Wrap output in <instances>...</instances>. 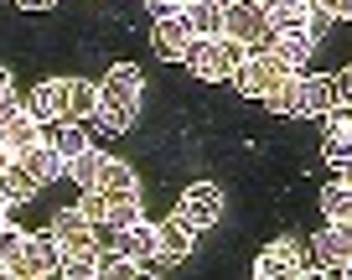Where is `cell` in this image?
Listing matches in <instances>:
<instances>
[{
	"instance_id": "3",
	"label": "cell",
	"mask_w": 352,
	"mask_h": 280,
	"mask_svg": "<svg viewBox=\"0 0 352 280\" xmlns=\"http://www.w3.org/2000/svg\"><path fill=\"white\" fill-rule=\"evenodd\" d=\"M285 73H296V67H290V63H280V57L270 52V47H259V52H249V57L239 63L233 83H239V94H243V99H264V89H270L275 78H285Z\"/></svg>"
},
{
	"instance_id": "23",
	"label": "cell",
	"mask_w": 352,
	"mask_h": 280,
	"mask_svg": "<svg viewBox=\"0 0 352 280\" xmlns=\"http://www.w3.org/2000/svg\"><path fill=\"white\" fill-rule=\"evenodd\" d=\"M296 78H300V73H285V78H275V83H270V89H264V109H270V114H296Z\"/></svg>"
},
{
	"instance_id": "41",
	"label": "cell",
	"mask_w": 352,
	"mask_h": 280,
	"mask_svg": "<svg viewBox=\"0 0 352 280\" xmlns=\"http://www.w3.org/2000/svg\"><path fill=\"white\" fill-rule=\"evenodd\" d=\"M254 6H259V11H270V6H275V0H254Z\"/></svg>"
},
{
	"instance_id": "19",
	"label": "cell",
	"mask_w": 352,
	"mask_h": 280,
	"mask_svg": "<svg viewBox=\"0 0 352 280\" xmlns=\"http://www.w3.org/2000/svg\"><path fill=\"white\" fill-rule=\"evenodd\" d=\"M47 140L57 146V156H63V161H73V156H83V151H88L83 120H57V125H47Z\"/></svg>"
},
{
	"instance_id": "25",
	"label": "cell",
	"mask_w": 352,
	"mask_h": 280,
	"mask_svg": "<svg viewBox=\"0 0 352 280\" xmlns=\"http://www.w3.org/2000/svg\"><path fill=\"white\" fill-rule=\"evenodd\" d=\"M78 213H83L94 228H104V224H109V192H104V187H83V197H78Z\"/></svg>"
},
{
	"instance_id": "1",
	"label": "cell",
	"mask_w": 352,
	"mask_h": 280,
	"mask_svg": "<svg viewBox=\"0 0 352 280\" xmlns=\"http://www.w3.org/2000/svg\"><path fill=\"white\" fill-rule=\"evenodd\" d=\"M243 57H249V47L233 42V36H197L192 52H187V67L197 73V78L218 83V78H233V73H239Z\"/></svg>"
},
{
	"instance_id": "7",
	"label": "cell",
	"mask_w": 352,
	"mask_h": 280,
	"mask_svg": "<svg viewBox=\"0 0 352 280\" xmlns=\"http://www.w3.org/2000/svg\"><path fill=\"white\" fill-rule=\"evenodd\" d=\"M57 234V244H63V255H94L99 249V228L88 224L78 208H63V213H52V224H47Z\"/></svg>"
},
{
	"instance_id": "28",
	"label": "cell",
	"mask_w": 352,
	"mask_h": 280,
	"mask_svg": "<svg viewBox=\"0 0 352 280\" xmlns=\"http://www.w3.org/2000/svg\"><path fill=\"white\" fill-rule=\"evenodd\" d=\"M347 156H352V130H327L321 135V161H327V166H342Z\"/></svg>"
},
{
	"instance_id": "37",
	"label": "cell",
	"mask_w": 352,
	"mask_h": 280,
	"mask_svg": "<svg viewBox=\"0 0 352 280\" xmlns=\"http://www.w3.org/2000/svg\"><path fill=\"white\" fill-rule=\"evenodd\" d=\"M337 182H347V187H352V156H347V161L337 166Z\"/></svg>"
},
{
	"instance_id": "30",
	"label": "cell",
	"mask_w": 352,
	"mask_h": 280,
	"mask_svg": "<svg viewBox=\"0 0 352 280\" xmlns=\"http://www.w3.org/2000/svg\"><path fill=\"white\" fill-rule=\"evenodd\" d=\"M57 275H63V280H94V275H99V265H94V255H63Z\"/></svg>"
},
{
	"instance_id": "46",
	"label": "cell",
	"mask_w": 352,
	"mask_h": 280,
	"mask_svg": "<svg viewBox=\"0 0 352 280\" xmlns=\"http://www.w3.org/2000/svg\"><path fill=\"white\" fill-rule=\"evenodd\" d=\"M182 6H192V0H182Z\"/></svg>"
},
{
	"instance_id": "17",
	"label": "cell",
	"mask_w": 352,
	"mask_h": 280,
	"mask_svg": "<svg viewBox=\"0 0 352 280\" xmlns=\"http://www.w3.org/2000/svg\"><path fill=\"white\" fill-rule=\"evenodd\" d=\"M36 187H42V182H36L32 171L21 166V161H6V171H0V202H6V208H21V202H32Z\"/></svg>"
},
{
	"instance_id": "35",
	"label": "cell",
	"mask_w": 352,
	"mask_h": 280,
	"mask_svg": "<svg viewBox=\"0 0 352 280\" xmlns=\"http://www.w3.org/2000/svg\"><path fill=\"white\" fill-rule=\"evenodd\" d=\"M16 6H21V11H52L57 0H16Z\"/></svg>"
},
{
	"instance_id": "40",
	"label": "cell",
	"mask_w": 352,
	"mask_h": 280,
	"mask_svg": "<svg viewBox=\"0 0 352 280\" xmlns=\"http://www.w3.org/2000/svg\"><path fill=\"white\" fill-rule=\"evenodd\" d=\"M306 6H327V11H331V6H337V0H306Z\"/></svg>"
},
{
	"instance_id": "15",
	"label": "cell",
	"mask_w": 352,
	"mask_h": 280,
	"mask_svg": "<svg viewBox=\"0 0 352 280\" xmlns=\"http://www.w3.org/2000/svg\"><path fill=\"white\" fill-rule=\"evenodd\" d=\"M140 89H145L140 67H135V63H114L109 73H104V83H99V99H120V104H135V99H140Z\"/></svg>"
},
{
	"instance_id": "43",
	"label": "cell",
	"mask_w": 352,
	"mask_h": 280,
	"mask_svg": "<svg viewBox=\"0 0 352 280\" xmlns=\"http://www.w3.org/2000/svg\"><path fill=\"white\" fill-rule=\"evenodd\" d=\"M6 161H11V156H6V151H0V171H6Z\"/></svg>"
},
{
	"instance_id": "6",
	"label": "cell",
	"mask_w": 352,
	"mask_h": 280,
	"mask_svg": "<svg viewBox=\"0 0 352 280\" xmlns=\"http://www.w3.org/2000/svg\"><path fill=\"white\" fill-rule=\"evenodd\" d=\"M99 239H109V244H120L130 259H140V265H151V259H161V239H155V224H145V218H135V224L124 228H99Z\"/></svg>"
},
{
	"instance_id": "16",
	"label": "cell",
	"mask_w": 352,
	"mask_h": 280,
	"mask_svg": "<svg viewBox=\"0 0 352 280\" xmlns=\"http://www.w3.org/2000/svg\"><path fill=\"white\" fill-rule=\"evenodd\" d=\"M16 161H21V166L32 171L36 182H42V187H47V182H57V177H63V171H67V161L57 156V146H52V140H47V135H42V140H36L32 151H21V156H16Z\"/></svg>"
},
{
	"instance_id": "44",
	"label": "cell",
	"mask_w": 352,
	"mask_h": 280,
	"mask_svg": "<svg viewBox=\"0 0 352 280\" xmlns=\"http://www.w3.org/2000/svg\"><path fill=\"white\" fill-rule=\"evenodd\" d=\"M342 275H347V280H352V265H342Z\"/></svg>"
},
{
	"instance_id": "2",
	"label": "cell",
	"mask_w": 352,
	"mask_h": 280,
	"mask_svg": "<svg viewBox=\"0 0 352 280\" xmlns=\"http://www.w3.org/2000/svg\"><path fill=\"white\" fill-rule=\"evenodd\" d=\"M223 36L243 42L249 52H259V47L275 42V32H270V16H264L254 0H233V6H223Z\"/></svg>"
},
{
	"instance_id": "27",
	"label": "cell",
	"mask_w": 352,
	"mask_h": 280,
	"mask_svg": "<svg viewBox=\"0 0 352 280\" xmlns=\"http://www.w3.org/2000/svg\"><path fill=\"white\" fill-rule=\"evenodd\" d=\"M67 94H73V120H94V109H99V89L83 78H67Z\"/></svg>"
},
{
	"instance_id": "10",
	"label": "cell",
	"mask_w": 352,
	"mask_h": 280,
	"mask_svg": "<svg viewBox=\"0 0 352 280\" xmlns=\"http://www.w3.org/2000/svg\"><path fill=\"white\" fill-rule=\"evenodd\" d=\"M26 109H32L42 125L73 120V94H67V78H47V83H36V94H32V104H26Z\"/></svg>"
},
{
	"instance_id": "11",
	"label": "cell",
	"mask_w": 352,
	"mask_h": 280,
	"mask_svg": "<svg viewBox=\"0 0 352 280\" xmlns=\"http://www.w3.org/2000/svg\"><path fill=\"white\" fill-rule=\"evenodd\" d=\"M218 213H223V192L212 187V182H192V187L182 192V218H187V224L212 228V224H218Z\"/></svg>"
},
{
	"instance_id": "31",
	"label": "cell",
	"mask_w": 352,
	"mask_h": 280,
	"mask_svg": "<svg viewBox=\"0 0 352 280\" xmlns=\"http://www.w3.org/2000/svg\"><path fill=\"white\" fill-rule=\"evenodd\" d=\"M21 249H26V228H16V224H6L0 228V259H6V270L21 259Z\"/></svg>"
},
{
	"instance_id": "4",
	"label": "cell",
	"mask_w": 352,
	"mask_h": 280,
	"mask_svg": "<svg viewBox=\"0 0 352 280\" xmlns=\"http://www.w3.org/2000/svg\"><path fill=\"white\" fill-rule=\"evenodd\" d=\"M311 265H316V259H306V249H300L296 239H275L270 249H259L254 275L259 280H290V275H311Z\"/></svg>"
},
{
	"instance_id": "36",
	"label": "cell",
	"mask_w": 352,
	"mask_h": 280,
	"mask_svg": "<svg viewBox=\"0 0 352 280\" xmlns=\"http://www.w3.org/2000/svg\"><path fill=\"white\" fill-rule=\"evenodd\" d=\"M331 16H337V21H352V0H337V6H331Z\"/></svg>"
},
{
	"instance_id": "14",
	"label": "cell",
	"mask_w": 352,
	"mask_h": 280,
	"mask_svg": "<svg viewBox=\"0 0 352 280\" xmlns=\"http://www.w3.org/2000/svg\"><path fill=\"white\" fill-rule=\"evenodd\" d=\"M155 239H161V259H187L192 255V244H197V224H187L182 213H171V218H161L155 224Z\"/></svg>"
},
{
	"instance_id": "34",
	"label": "cell",
	"mask_w": 352,
	"mask_h": 280,
	"mask_svg": "<svg viewBox=\"0 0 352 280\" xmlns=\"http://www.w3.org/2000/svg\"><path fill=\"white\" fill-rule=\"evenodd\" d=\"M145 11H151V21H161V16H176V11H182V0H145Z\"/></svg>"
},
{
	"instance_id": "18",
	"label": "cell",
	"mask_w": 352,
	"mask_h": 280,
	"mask_svg": "<svg viewBox=\"0 0 352 280\" xmlns=\"http://www.w3.org/2000/svg\"><path fill=\"white\" fill-rule=\"evenodd\" d=\"M270 52L280 57V63H290L300 73V67H306V57L316 52V36L306 32V26H300V32H275V42H270Z\"/></svg>"
},
{
	"instance_id": "32",
	"label": "cell",
	"mask_w": 352,
	"mask_h": 280,
	"mask_svg": "<svg viewBox=\"0 0 352 280\" xmlns=\"http://www.w3.org/2000/svg\"><path fill=\"white\" fill-rule=\"evenodd\" d=\"M321 120H327V130H352V99H342V94H337V104H331Z\"/></svg>"
},
{
	"instance_id": "22",
	"label": "cell",
	"mask_w": 352,
	"mask_h": 280,
	"mask_svg": "<svg viewBox=\"0 0 352 280\" xmlns=\"http://www.w3.org/2000/svg\"><path fill=\"white\" fill-rule=\"evenodd\" d=\"M104 161H109L104 151H94V146H88L83 156H73V161H67V177H73L78 187H99V177H104Z\"/></svg>"
},
{
	"instance_id": "21",
	"label": "cell",
	"mask_w": 352,
	"mask_h": 280,
	"mask_svg": "<svg viewBox=\"0 0 352 280\" xmlns=\"http://www.w3.org/2000/svg\"><path fill=\"white\" fill-rule=\"evenodd\" d=\"M94 120H99V130H109V135H124V130L135 125V104H120V99H99Z\"/></svg>"
},
{
	"instance_id": "33",
	"label": "cell",
	"mask_w": 352,
	"mask_h": 280,
	"mask_svg": "<svg viewBox=\"0 0 352 280\" xmlns=\"http://www.w3.org/2000/svg\"><path fill=\"white\" fill-rule=\"evenodd\" d=\"M21 109H26V104L16 99V89H6V94H0V125H6V120H16Z\"/></svg>"
},
{
	"instance_id": "24",
	"label": "cell",
	"mask_w": 352,
	"mask_h": 280,
	"mask_svg": "<svg viewBox=\"0 0 352 280\" xmlns=\"http://www.w3.org/2000/svg\"><path fill=\"white\" fill-rule=\"evenodd\" d=\"M99 187L109 192V197H130V192H140V187H135V166H124V161H104Z\"/></svg>"
},
{
	"instance_id": "39",
	"label": "cell",
	"mask_w": 352,
	"mask_h": 280,
	"mask_svg": "<svg viewBox=\"0 0 352 280\" xmlns=\"http://www.w3.org/2000/svg\"><path fill=\"white\" fill-rule=\"evenodd\" d=\"M6 89H11V73H6V67H0V94H6Z\"/></svg>"
},
{
	"instance_id": "8",
	"label": "cell",
	"mask_w": 352,
	"mask_h": 280,
	"mask_svg": "<svg viewBox=\"0 0 352 280\" xmlns=\"http://www.w3.org/2000/svg\"><path fill=\"white\" fill-rule=\"evenodd\" d=\"M192 26H187V16L176 11V16H161L155 21V32H151V47H155V57H166V63H187V52H192Z\"/></svg>"
},
{
	"instance_id": "38",
	"label": "cell",
	"mask_w": 352,
	"mask_h": 280,
	"mask_svg": "<svg viewBox=\"0 0 352 280\" xmlns=\"http://www.w3.org/2000/svg\"><path fill=\"white\" fill-rule=\"evenodd\" d=\"M337 89H342V99H352V67L342 73V83H337Z\"/></svg>"
},
{
	"instance_id": "5",
	"label": "cell",
	"mask_w": 352,
	"mask_h": 280,
	"mask_svg": "<svg viewBox=\"0 0 352 280\" xmlns=\"http://www.w3.org/2000/svg\"><path fill=\"white\" fill-rule=\"evenodd\" d=\"M57 265H63V244H57V234L47 228V234H26V249H21V259L11 265V275L42 280V275H57Z\"/></svg>"
},
{
	"instance_id": "9",
	"label": "cell",
	"mask_w": 352,
	"mask_h": 280,
	"mask_svg": "<svg viewBox=\"0 0 352 280\" xmlns=\"http://www.w3.org/2000/svg\"><path fill=\"white\" fill-rule=\"evenodd\" d=\"M316 265L321 270L352 265V218H327V228L316 234Z\"/></svg>"
},
{
	"instance_id": "45",
	"label": "cell",
	"mask_w": 352,
	"mask_h": 280,
	"mask_svg": "<svg viewBox=\"0 0 352 280\" xmlns=\"http://www.w3.org/2000/svg\"><path fill=\"white\" fill-rule=\"evenodd\" d=\"M218 6H233V0H218Z\"/></svg>"
},
{
	"instance_id": "20",
	"label": "cell",
	"mask_w": 352,
	"mask_h": 280,
	"mask_svg": "<svg viewBox=\"0 0 352 280\" xmlns=\"http://www.w3.org/2000/svg\"><path fill=\"white\" fill-rule=\"evenodd\" d=\"M182 16H187L192 36H223V6L218 0H192V6H182Z\"/></svg>"
},
{
	"instance_id": "42",
	"label": "cell",
	"mask_w": 352,
	"mask_h": 280,
	"mask_svg": "<svg viewBox=\"0 0 352 280\" xmlns=\"http://www.w3.org/2000/svg\"><path fill=\"white\" fill-rule=\"evenodd\" d=\"M6 224H11V218H6V202H0V228H6Z\"/></svg>"
},
{
	"instance_id": "29",
	"label": "cell",
	"mask_w": 352,
	"mask_h": 280,
	"mask_svg": "<svg viewBox=\"0 0 352 280\" xmlns=\"http://www.w3.org/2000/svg\"><path fill=\"white\" fill-rule=\"evenodd\" d=\"M140 218V192H130V197H109V228H124Z\"/></svg>"
},
{
	"instance_id": "26",
	"label": "cell",
	"mask_w": 352,
	"mask_h": 280,
	"mask_svg": "<svg viewBox=\"0 0 352 280\" xmlns=\"http://www.w3.org/2000/svg\"><path fill=\"white\" fill-rule=\"evenodd\" d=\"M321 213H327V218H352V187H347V182L321 187Z\"/></svg>"
},
{
	"instance_id": "13",
	"label": "cell",
	"mask_w": 352,
	"mask_h": 280,
	"mask_svg": "<svg viewBox=\"0 0 352 280\" xmlns=\"http://www.w3.org/2000/svg\"><path fill=\"white\" fill-rule=\"evenodd\" d=\"M337 78L327 73H311V78H296V114H327L337 104Z\"/></svg>"
},
{
	"instance_id": "12",
	"label": "cell",
	"mask_w": 352,
	"mask_h": 280,
	"mask_svg": "<svg viewBox=\"0 0 352 280\" xmlns=\"http://www.w3.org/2000/svg\"><path fill=\"white\" fill-rule=\"evenodd\" d=\"M42 135H47V125L36 120L32 109H21V114H16V120H6V125H0V151H6V156L16 161V156H21V151H32L36 140H42Z\"/></svg>"
}]
</instances>
